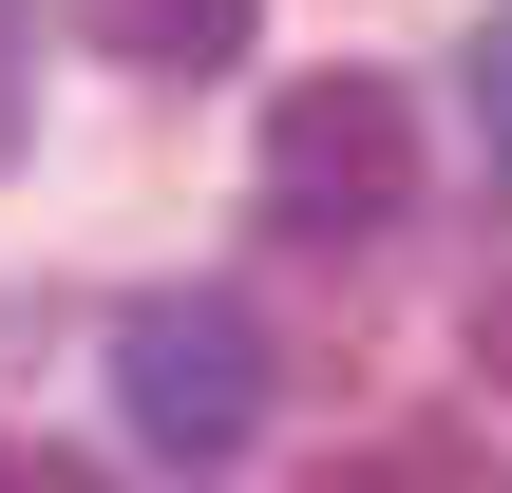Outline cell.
Listing matches in <instances>:
<instances>
[{
  "label": "cell",
  "mask_w": 512,
  "mask_h": 493,
  "mask_svg": "<svg viewBox=\"0 0 512 493\" xmlns=\"http://www.w3.org/2000/svg\"><path fill=\"white\" fill-rule=\"evenodd\" d=\"M114 418H133L171 475H228V456L266 437V323H247L228 285L133 304V323H114Z\"/></svg>",
  "instance_id": "1"
},
{
  "label": "cell",
  "mask_w": 512,
  "mask_h": 493,
  "mask_svg": "<svg viewBox=\"0 0 512 493\" xmlns=\"http://www.w3.org/2000/svg\"><path fill=\"white\" fill-rule=\"evenodd\" d=\"M0 475H19V456H0Z\"/></svg>",
  "instance_id": "9"
},
{
  "label": "cell",
  "mask_w": 512,
  "mask_h": 493,
  "mask_svg": "<svg viewBox=\"0 0 512 493\" xmlns=\"http://www.w3.org/2000/svg\"><path fill=\"white\" fill-rule=\"evenodd\" d=\"M19 133H38V0H0V171H19Z\"/></svg>",
  "instance_id": "6"
},
{
  "label": "cell",
  "mask_w": 512,
  "mask_h": 493,
  "mask_svg": "<svg viewBox=\"0 0 512 493\" xmlns=\"http://www.w3.org/2000/svg\"><path fill=\"white\" fill-rule=\"evenodd\" d=\"M247 19H266V0H76V38H95V57H133V76H228V57H247Z\"/></svg>",
  "instance_id": "3"
},
{
  "label": "cell",
  "mask_w": 512,
  "mask_h": 493,
  "mask_svg": "<svg viewBox=\"0 0 512 493\" xmlns=\"http://www.w3.org/2000/svg\"><path fill=\"white\" fill-rule=\"evenodd\" d=\"M304 493H494V475H475V437H361V456H323Z\"/></svg>",
  "instance_id": "4"
},
{
  "label": "cell",
  "mask_w": 512,
  "mask_h": 493,
  "mask_svg": "<svg viewBox=\"0 0 512 493\" xmlns=\"http://www.w3.org/2000/svg\"><path fill=\"white\" fill-rule=\"evenodd\" d=\"M475 361H494V399H512V285H494V304H475Z\"/></svg>",
  "instance_id": "8"
},
{
  "label": "cell",
  "mask_w": 512,
  "mask_h": 493,
  "mask_svg": "<svg viewBox=\"0 0 512 493\" xmlns=\"http://www.w3.org/2000/svg\"><path fill=\"white\" fill-rule=\"evenodd\" d=\"M266 209L285 228H399L418 209V95L399 76H285L266 95Z\"/></svg>",
  "instance_id": "2"
},
{
  "label": "cell",
  "mask_w": 512,
  "mask_h": 493,
  "mask_svg": "<svg viewBox=\"0 0 512 493\" xmlns=\"http://www.w3.org/2000/svg\"><path fill=\"white\" fill-rule=\"evenodd\" d=\"M0 493H114V475H95V456H38V475H0Z\"/></svg>",
  "instance_id": "7"
},
{
  "label": "cell",
  "mask_w": 512,
  "mask_h": 493,
  "mask_svg": "<svg viewBox=\"0 0 512 493\" xmlns=\"http://www.w3.org/2000/svg\"><path fill=\"white\" fill-rule=\"evenodd\" d=\"M456 95H475V152H494V190H512V0L456 38Z\"/></svg>",
  "instance_id": "5"
}]
</instances>
